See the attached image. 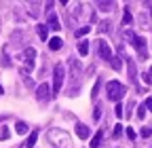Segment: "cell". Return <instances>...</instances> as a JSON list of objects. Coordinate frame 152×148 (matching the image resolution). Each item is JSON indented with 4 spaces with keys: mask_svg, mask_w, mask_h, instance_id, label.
<instances>
[{
    "mask_svg": "<svg viewBox=\"0 0 152 148\" xmlns=\"http://www.w3.org/2000/svg\"><path fill=\"white\" fill-rule=\"evenodd\" d=\"M64 76H66V70H64V66H55V70H53V93H51V95H57V93L61 91Z\"/></svg>",
    "mask_w": 152,
    "mask_h": 148,
    "instance_id": "1",
    "label": "cell"
},
{
    "mask_svg": "<svg viewBox=\"0 0 152 148\" xmlns=\"http://www.w3.org/2000/svg\"><path fill=\"white\" fill-rule=\"evenodd\" d=\"M123 95H125V87H123L118 81H110V83H108V97H110L112 102H118Z\"/></svg>",
    "mask_w": 152,
    "mask_h": 148,
    "instance_id": "2",
    "label": "cell"
},
{
    "mask_svg": "<svg viewBox=\"0 0 152 148\" xmlns=\"http://www.w3.org/2000/svg\"><path fill=\"white\" fill-rule=\"evenodd\" d=\"M127 38L131 40V45L137 49V53L142 55V59H144L146 57V42H144V38H142V36H135L133 32H127Z\"/></svg>",
    "mask_w": 152,
    "mask_h": 148,
    "instance_id": "3",
    "label": "cell"
},
{
    "mask_svg": "<svg viewBox=\"0 0 152 148\" xmlns=\"http://www.w3.org/2000/svg\"><path fill=\"white\" fill-rule=\"evenodd\" d=\"M97 49H99V57L102 59H106V62L112 59V49H110V45L106 40H97Z\"/></svg>",
    "mask_w": 152,
    "mask_h": 148,
    "instance_id": "4",
    "label": "cell"
},
{
    "mask_svg": "<svg viewBox=\"0 0 152 148\" xmlns=\"http://www.w3.org/2000/svg\"><path fill=\"white\" fill-rule=\"evenodd\" d=\"M34 59H36V51L34 49H26V68L21 72H32L34 70Z\"/></svg>",
    "mask_w": 152,
    "mask_h": 148,
    "instance_id": "5",
    "label": "cell"
},
{
    "mask_svg": "<svg viewBox=\"0 0 152 148\" xmlns=\"http://www.w3.org/2000/svg\"><path fill=\"white\" fill-rule=\"evenodd\" d=\"M49 91H51V89H49V85H45V83L38 87V89H36V97H38V102H47V100L51 97Z\"/></svg>",
    "mask_w": 152,
    "mask_h": 148,
    "instance_id": "6",
    "label": "cell"
},
{
    "mask_svg": "<svg viewBox=\"0 0 152 148\" xmlns=\"http://www.w3.org/2000/svg\"><path fill=\"white\" fill-rule=\"evenodd\" d=\"M89 133H91V131H89V127H87V125H83V123L76 125V136H78L80 140H87V138H89Z\"/></svg>",
    "mask_w": 152,
    "mask_h": 148,
    "instance_id": "7",
    "label": "cell"
},
{
    "mask_svg": "<svg viewBox=\"0 0 152 148\" xmlns=\"http://www.w3.org/2000/svg\"><path fill=\"white\" fill-rule=\"evenodd\" d=\"M49 28H51V30H59V28H61L59 17H57L55 13H49Z\"/></svg>",
    "mask_w": 152,
    "mask_h": 148,
    "instance_id": "8",
    "label": "cell"
},
{
    "mask_svg": "<svg viewBox=\"0 0 152 148\" xmlns=\"http://www.w3.org/2000/svg\"><path fill=\"white\" fill-rule=\"evenodd\" d=\"M61 45H64V40H61V38H57V36L49 40V49H51V51H59Z\"/></svg>",
    "mask_w": 152,
    "mask_h": 148,
    "instance_id": "9",
    "label": "cell"
},
{
    "mask_svg": "<svg viewBox=\"0 0 152 148\" xmlns=\"http://www.w3.org/2000/svg\"><path fill=\"white\" fill-rule=\"evenodd\" d=\"M127 68H129V81L131 83H135V66H133V59H127Z\"/></svg>",
    "mask_w": 152,
    "mask_h": 148,
    "instance_id": "10",
    "label": "cell"
},
{
    "mask_svg": "<svg viewBox=\"0 0 152 148\" xmlns=\"http://www.w3.org/2000/svg\"><path fill=\"white\" fill-rule=\"evenodd\" d=\"M36 140H38V131H32V133L28 136V140H26V146H28V148H34Z\"/></svg>",
    "mask_w": 152,
    "mask_h": 148,
    "instance_id": "11",
    "label": "cell"
},
{
    "mask_svg": "<svg viewBox=\"0 0 152 148\" xmlns=\"http://www.w3.org/2000/svg\"><path fill=\"white\" fill-rule=\"evenodd\" d=\"M102 138H104V133L102 131H97L93 138H91V148H99V142H102Z\"/></svg>",
    "mask_w": 152,
    "mask_h": 148,
    "instance_id": "12",
    "label": "cell"
},
{
    "mask_svg": "<svg viewBox=\"0 0 152 148\" xmlns=\"http://www.w3.org/2000/svg\"><path fill=\"white\" fill-rule=\"evenodd\" d=\"M110 66H112L114 70H121V68H123V62H121V57H116V55H112V59H110Z\"/></svg>",
    "mask_w": 152,
    "mask_h": 148,
    "instance_id": "13",
    "label": "cell"
},
{
    "mask_svg": "<svg viewBox=\"0 0 152 148\" xmlns=\"http://www.w3.org/2000/svg\"><path fill=\"white\" fill-rule=\"evenodd\" d=\"M78 53L83 55V57L89 53V42H87V40H80V42H78Z\"/></svg>",
    "mask_w": 152,
    "mask_h": 148,
    "instance_id": "14",
    "label": "cell"
},
{
    "mask_svg": "<svg viewBox=\"0 0 152 148\" xmlns=\"http://www.w3.org/2000/svg\"><path fill=\"white\" fill-rule=\"evenodd\" d=\"M15 129H17V133H19V136H23V133H28V125H26L23 121H19V123L15 125Z\"/></svg>",
    "mask_w": 152,
    "mask_h": 148,
    "instance_id": "15",
    "label": "cell"
},
{
    "mask_svg": "<svg viewBox=\"0 0 152 148\" xmlns=\"http://www.w3.org/2000/svg\"><path fill=\"white\" fill-rule=\"evenodd\" d=\"M131 21H133V17H131L129 9H125V13H123V23H125V26H129Z\"/></svg>",
    "mask_w": 152,
    "mask_h": 148,
    "instance_id": "16",
    "label": "cell"
},
{
    "mask_svg": "<svg viewBox=\"0 0 152 148\" xmlns=\"http://www.w3.org/2000/svg\"><path fill=\"white\" fill-rule=\"evenodd\" d=\"M89 32H91V26H85V28H80V30H76V36L80 38V36H85V34H89Z\"/></svg>",
    "mask_w": 152,
    "mask_h": 148,
    "instance_id": "17",
    "label": "cell"
},
{
    "mask_svg": "<svg viewBox=\"0 0 152 148\" xmlns=\"http://www.w3.org/2000/svg\"><path fill=\"white\" fill-rule=\"evenodd\" d=\"M38 36H40L42 40L47 38V26H38Z\"/></svg>",
    "mask_w": 152,
    "mask_h": 148,
    "instance_id": "18",
    "label": "cell"
},
{
    "mask_svg": "<svg viewBox=\"0 0 152 148\" xmlns=\"http://www.w3.org/2000/svg\"><path fill=\"white\" fill-rule=\"evenodd\" d=\"M99 85H102V81H97V83H95V87H93V93H91V97H93V100L97 97V93H99Z\"/></svg>",
    "mask_w": 152,
    "mask_h": 148,
    "instance_id": "19",
    "label": "cell"
},
{
    "mask_svg": "<svg viewBox=\"0 0 152 148\" xmlns=\"http://www.w3.org/2000/svg\"><path fill=\"white\" fill-rule=\"evenodd\" d=\"M144 76V81L148 83V85H152V68H150V72H146V74H142Z\"/></svg>",
    "mask_w": 152,
    "mask_h": 148,
    "instance_id": "20",
    "label": "cell"
},
{
    "mask_svg": "<svg viewBox=\"0 0 152 148\" xmlns=\"http://www.w3.org/2000/svg\"><path fill=\"white\" fill-rule=\"evenodd\" d=\"M121 133H123V125H116L114 127V138H121Z\"/></svg>",
    "mask_w": 152,
    "mask_h": 148,
    "instance_id": "21",
    "label": "cell"
},
{
    "mask_svg": "<svg viewBox=\"0 0 152 148\" xmlns=\"http://www.w3.org/2000/svg\"><path fill=\"white\" fill-rule=\"evenodd\" d=\"M150 136H152V129L144 127V129H142V138H150Z\"/></svg>",
    "mask_w": 152,
    "mask_h": 148,
    "instance_id": "22",
    "label": "cell"
},
{
    "mask_svg": "<svg viewBox=\"0 0 152 148\" xmlns=\"http://www.w3.org/2000/svg\"><path fill=\"white\" fill-rule=\"evenodd\" d=\"M144 116H146V108L140 106V108H137V119H144Z\"/></svg>",
    "mask_w": 152,
    "mask_h": 148,
    "instance_id": "23",
    "label": "cell"
},
{
    "mask_svg": "<svg viewBox=\"0 0 152 148\" xmlns=\"http://www.w3.org/2000/svg\"><path fill=\"white\" fill-rule=\"evenodd\" d=\"M99 116H102V108H99V106H95V112H93V119L97 121Z\"/></svg>",
    "mask_w": 152,
    "mask_h": 148,
    "instance_id": "24",
    "label": "cell"
},
{
    "mask_svg": "<svg viewBox=\"0 0 152 148\" xmlns=\"http://www.w3.org/2000/svg\"><path fill=\"white\" fill-rule=\"evenodd\" d=\"M114 110H116V116H118V119H123V106H121V104H116V108H114Z\"/></svg>",
    "mask_w": 152,
    "mask_h": 148,
    "instance_id": "25",
    "label": "cell"
},
{
    "mask_svg": "<svg viewBox=\"0 0 152 148\" xmlns=\"http://www.w3.org/2000/svg\"><path fill=\"white\" fill-rule=\"evenodd\" d=\"M127 138L129 140H135V131H133V129H127Z\"/></svg>",
    "mask_w": 152,
    "mask_h": 148,
    "instance_id": "26",
    "label": "cell"
},
{
    "mask_svg": "<svg viewBox=\"0 0 152 148\" xmlns=\"http://www.w3.org/2000/svg\"><path fill=\"white\" fill-rule=\"evenodd\" d=\"M9 138V129H2V131H0V140H7Z\"/></svg>",
    "mask_w": 152,
    "mask_h": 148,
    "instance_id": "27",
    "label": "cell"
},
{
    "mask_svg": "<svg viewBox=\"0 0 152 148\" xmlns=\"http://www.w3.org/2000/svg\"><path fill=\"white\" fill-rule=\"evenodd\" d=\"M144 108H148V110H152V97H148V100H146V106H144Z\"/></svg>",
    "mask_w": 152,
    "mask_h": 148,
    "instance_id": "28",
    "label": "cell"
},
{
    "mask_svg": "<svg viewBox=\"0 0 152 148\" xmlns=\"http://www.w3.org/2000/svg\"><path fill=\"white\" fill-rule=\"evenodd\" d=\"M110 7H112L110 2H108V4H106V2H102V11H110Z\"/></svg>",
    "mask_w": 152,
    "mask_h": 148,
    "instance_id": "29",
    "label": "cell"
},
{
    "mask_svg": "<svg viewBox=\"0 0 152 148\" xmlns=\"http://www.w3.org/2000/svg\"><path fill=\"white\" fill-rule=\"evenodd\" d=\"M0 93H4V89H2V85H0Z\"/></svg>",
    "mask_w": 152,
    "mask_h": 148,
    "instance_id": "30",
    "label": "cell"
}]
</instances>
